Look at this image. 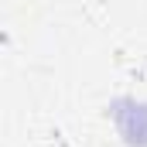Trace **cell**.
Segmentation results:
<instances>
[{
  "label": "cell",
  "mask_w": 147,
  "mask_h": 147,
  "mask_svg": "<svg viewBox=\"0 0 147 147\" xmlns=\"http://www.w3.org/2000/svg\"><path fill=\"white\" fill-rule=\"evenodd\" d=\"M113 116H116V127L127 137V144H147V106L144 103L123 99V103H116Z\"/></svg>",
  "instance_id": "6da1fadb"
}]
</instances>
